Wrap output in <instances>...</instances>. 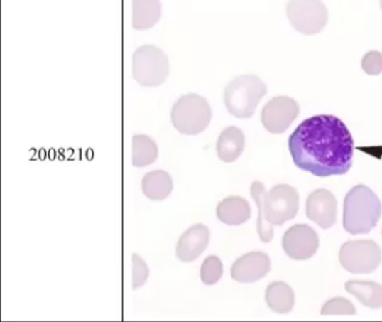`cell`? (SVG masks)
Instances as JSON below:
<instances>
[{"mask_svg": "<svg viewBox=\"0 0 382 322\" xmlns=\"http://www.w3.org/2000/svg\"><path fill=\"white\" fill-rule=\"evenodd\" d=\"M288 146L295 166L316 176L344 175L352 166L354 139L336 116L303 121L290 135Z\"/></svg>", "mask_w": 382, "mask_h": 322, "instance_id": "obj_1", "label": "cell"}, {"mask_svg": "<svg viewBox=\"0 0 382 322\" xmlns=\"http://www.w3.org/2000/svg\"><path fill=\"white\" fill-rule=\"evenodd\" d=\"M251 194L259 210L258 235L263 243H269L273 238L274 225H283L298 213V191L288 184H278L266 191L261 181H254L251 186Z\"/></svg>", "mask_w": 382, "mask_h": 322, "instance_id": "obj_2", "label": "cell"}, {"mask_svg": "<svg viewBox=\"0 0 382 322\" xmlns=\"http://www.w3.org/2000/svg\"><path fill=\"white\" fill-rule=\"evenodd\" d=\"M381 213V202L369 186H354L344 198V230L354 235L369 233L376 227Z\"/></svg>", "mask_w": 382, "mask_h": 322, "instance_id": "obj_3", "label": "cell"}, {"mask_svg": "<svg viewBox=\"0 0 382 322\" xmlns=\"http://www.w3.org/2000/svg\"><path fill=\"white\" fill-rule=\"evenodd\" d=\"M267 85L254 75L236 77L225 87L224 104L230 115L249 119L256 114L261 100L267 95Z\"/></svg>", "mask_w": 382, "mask_h": 322, "instance_id": "obj_4", "label": "cell"}, {"mask_svg": "<svg viewBox=\"0 0 382 322\" xmlns=\"http://www.w3.org/2000/svg\"><path fill=\"white\" fill-rule=\"evenodd\" d=\"M171 121L182 135H197L212 121V109L207 99L197 93H189L178 100L171 109Z\"/></svg>", "mask_w": 382, "mask_h": 322, "instance_id": "obj_5", "label": "cell"}, {"mask_svg": "<svg viewBox=\"0 0 382 322\" xmlns=\"http://www.w3.org/2000/svg\"><path fill=\"white\" fill-rule=\"evenodd\" d=\"M169 58L163 50L155 45H142L132 58V73L138 85L143 87H156L169 76Z\"/></svg>", "mask_w": 382, "mask_h": 322, "instance_id": "obj_6", "label": "cell"}, {"mask_svg": "<svg viewBox=\"0 0 382 322\" xmlns=\"http://www.w3.org/2000/svg\"><path fill=\"white\" fill-rule=\"evenodd\" d=\"M287 16L295 31L306 36L322 32L328 22L327 6L322 0H290Z\"/></svg>", "mask_w": 382, "mask_h": 322, "instance_id": "obj_7", "label": "cell"}, {"mask_svg": "<svg viewBox=\"0 0 382 322\" xmlns=\"http://www.w3.org/2000/svg\"><path fill=\"white\" fill-rule=\"evenodd\" d=\"M382 261V252L371 240H349L339 249L341 266L351 273H371Z\"/></svg>", "mask_w": 382, "mask_h": 322, "instance_id": "obj_8", "label": "cell"}, {"mask_svg": "<svg viewBox=\"0 0 382 322\" xmlns=\"http://www.w3.org/2000/svg\"><path fill=\"white\" fill-rule=\"evenodd\" d=\"M300 114V104L287 96H278L268 101L263 107L261 119L268 132L283 134Z\"/></svg>", "mask_w": 382, "mask_h": 322, "instance_id": "obj_9", "label": "cell"}, {"mask_svg": "<svg viewBox=\"0 0 382 322\" xmlns=\"http://www.w3.org/2000/svg\"><path fill=\"white\" fill-rule=\"evenodd\" d=\"M285 254L295 261H306L316 254L320 240L316 230L307 224H295L285 232L282 240Z\"/></svg>", "mask_w": 382, "mask_h": 322, "instance_id": "obj_10", "label": "cell"}, {"mask_svg": "<svg viewBox=\"0 0 382 322\" xmlns=\"http://www.w3.org/2000/svg\"><path fill=\"white\" fill-rule=\"evenodd\" d=\"M306 213L308 219L328 230L337 220V200L327 189H318L307 199Z\"/></svg>", "mask_w": 382, "mask_h": 322, "instance_id": "obj_11", "label": "cell"}, {"mask_svg": "<svg viewBox=\"0 0 382 322\" xmlns=\"http://www.w3.org/2000/svg\"><path fill=\"white\" fill-rule=\"evenodd\" d=\"M271 259L263 252H249L239 257L231 266V277L241 284H253L267 276Z\"/></svg>", "mask_w": 382, "mask_h": 322, "instance_id": "obj_12", "label": "cell"}, {"mask_svg": "<svg viewBox=\"0 0 382 322\" xmlns=\"http://www.w3.org/2000/svg\"><path fill=\"white\" fill-rule=\"evenodd\" d=\"M210 240V232L204 224H195L181 235L176 245V257L181 262H192L205 251Z\"/></svg>", "mask_w": 382, "mask_h": 322, "instance_id": "obj_13", "label": "cell"}, {"mask_svg": "<svg viewBox=\"0 0 382 322\" xmlns=\"http://www.w3.org/2000/svg\"><path fill=\"white\" fill-rule=\"evenodd\" d=\"M246 137L239 127L229 126L222 132L217 141V153L227 164L234 163L244 151Z\"/></svg>", "mask_w": 382, "mask_h": 322, "instance_id": "obj_14", "label": "cell"}, {"mask_svg": "<svg viewBox=\"0 0 382 322\" xmlns=\"http://www.w3.org/2000/svg\"><path fill=\"white\" fill-rule=\"evenodd\" d=\"M251 205L244 198L228 197L219 203L217 217L227 225H241L251 218Z\"/></svg>", "mask_w": 382, "mask_h": 322, "instance_id": "obj_15", "label": "cell"}, {"mask_svg": "<svg viewBox=\"0 0 382 322\" xmlns=\"http://www.w3.org/2000/svg\"><path fill=\"white\" fill-rule=\"evenodd\" d=\"M161 18L160 0H132V27L146 31L156 26Z\"/></svg>", "mask_w": 382, "mask_h": 322, "instance_id": "obj_16", "label": "cell"}, {"mask_svg": "<svg viewBox=\"0 0 382 322\" xmlns=\"http://www.w3.org/2000/svg\"><path fill=\"white\" fill-rule=\"evenodd\" d=\"M141 188L145 197L153 202H160L171 194L174 183L169 173L164 170H155L142 178Z\"/></svg>", "mask_w": 382, "mask_h": 322, "instance_id": "obj_17", "label": "cell"}, {"mask_svg": "<svg viewBox=\"0 0 382 322\" xmlns=\"http://www.w3.org/2000/svg\"><path fill=\"white\" fill-rule=\"evenodd\" d=\"M346 291L355 296L362 305L378 310L382 308V286L371 281H354L351 279L346 286Z\"/></svg>", "mask_w": 382, "mask_h": 322, "instance_id": "obj_18", "label": "cell"}, {"mask_svg": "<svg viewBox=\"0 0 382 322\" xmlns=\"http://www.w3.org/2000/svg\"><path fill=\"white\" fill-rule=\"evenodd\" d=\"M266 301L272 311L290 313L295 306V292L284 282H273L267 287Z\"/></svg>", "mask_w": 382, "mask_h": 322, "instance_id": "obj_19", "label": "cell"}, {"mask_svg": "<svg viewBox=\"0 0 382 322\" xmlns=\"http://www.w3.org/2000/svg\"><path fill=\"white\" fill-rule=\"evenodd\" d=\"M158 149L156 142L146 135H135L132 137V165L143 168L156 161Z\"/></svg>", "mask_w": 382, "mask_h": 322, "instance_id": "obj_20", "label": "cell"}, {"mask_svg": "<svg viewBox=\"0 0 382 322\" xmlns=\"http://www.w3.org/2000/svg\"><path fill=\"white\" fill-rule=\"evenodd\" d=\"M223 276V262L219 259V257L209 256L200 268V279L202 284L212 286L218 282Z\"/></svg>", "mask_w": 382, "mask_h": 322, "instance_id": "obj_21", "label": "cell"}, {"mask_svg": "<svg viewBox=\"0 0 382 322\" xmlns=\"http://www.w3.org/2000/svg\"><path fill=\"white\" fill-rule=\"evenodd\" d=\"M322 315H355V306L352 305L347 299L344 297H334L327 301L323 306Z\"/></svg>", "mask_w": 382, "mask_h": 322, "instance_id": "obj_22", "label": "cell"}, {"mask_svg": "<svg viewBox=\"0 0 382 322\" xmlns=\"http://www.w3.org/2000/svg\"><path fill=\"white\" fill-rule=\"evenodd\" d=\"M362 70L370 76H378L382 73V53L378 50H371L366 53L361 62Z\"/></svg>", "mask_w": 382, "mask_h": 322, "instance_id": "obj_23", "label": "cell"}, {"mask_svg": "<svg viewBox=\"0 0 382 322\" xmlns=\"http://www.w3.org/2000/svg\"><path fill=\"white\" fill-rule=\"evenodd\" d=\"M132 266H133L132 289H136L143 286L146 282L148 277V267L141 257L137 256V254L132 256Z\"/></svg>", "mask_w": 382, "mask_h": 322, "instance_id": "obj_24", "label": "cell"}, {"mask_svg": "<svg viewBox=\"0 0 382 322\" xmlns=\"http://www.w3.org/2000/svg\"><path fill=\"white\" fill-rule=\"evenodd\" d=\"M380 8H381V11H382V0H380Z\"/></svg>", "mask_w": 382, "mask_h": 322, "instance_id": "obj_25", "label": "cell"}, {"mask_svg": "<svg viewBox=\"0 0 382 322\" xmlns=\"http://www.w3.org/2000/svg\"><path fill=\"white\" fill-rule=\"evenodd\" d=\"M381 233H382V232H381Z\"/></svg>", "mask_w": 382, "mask_h": 322, "instance_id": "obj_26", "label": "cell"}]
</instances>
